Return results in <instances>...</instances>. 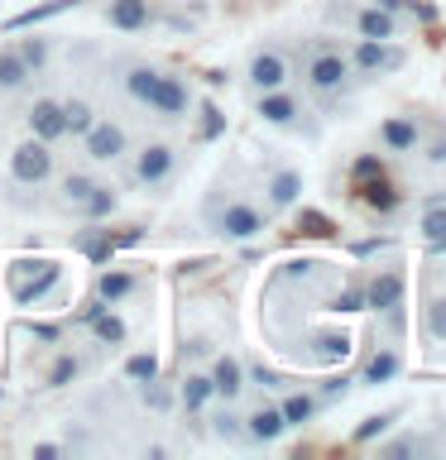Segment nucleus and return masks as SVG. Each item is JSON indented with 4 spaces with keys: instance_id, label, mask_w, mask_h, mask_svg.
<instances>
[{
    "instance_id": "obj_1",
    "label": "nucleus",
    "mask_w": 446,
    "mask_h": 460,
    "mask_svg": "<svg viewBox=\"0 0 446 460\" xmlns=\"http://www.w3.org/2000/svg\"><path fill=\"white\" fill-rule=\"evenodd\" d=\"M302 86H308V96L317 106H336V101L351 96L355 72L341 43H312L308 58H302Z\"/></svg>"
},
{
    "instance_id": "obj_2",
    "label": "nucleus",
    "mask_w": 446,
    "mask_h": 460,
    "mask_svg": "<svg viewBox=\"0 0 446 460\" xmlns=\"http://www.w3.org/2000/svg\"><path fill=\"white\" fill-rule=\"evenodd\" d=\"M201 216H207V226L216 230V235L236 240V244L259 240L269 230V207H259V201H250V197H221L216 192L207 207H201Z\"/></svg>"
},
{
    "instance_id": "obj_3",
    "label": "nucleus",
    "mask_w": 446,
    "mask_h": 460,
    "mask_svg": "<svg viewBox=\"0 0 446 460\" xmlns=\"http://www.w3.org/2000/svg\"><path fill=\"white\" fill-rule=\"evenodd\" d=\"M326 14L351 29V39H403L408 34V20L384 10L379 0H336Z\"/></svg>"
},
{
    "instance_id": "obj_4",
    "label": "nucleus",
    "mask_w": 446,
    "mask_h": 460,
    "mask_svg": "<svg viewBox=\"0 0 446 460\" xmlns=\"http://www.w3.org/2000/svg\"><path fill=\"white\" fill-rule=\"evenodd\" d=\"M345 58H351L355 82H384V77L408 67V49L398 39H351Z\"/></svg>"
},
{
    "instance_id": "obj_5",
    "label": "nucleus",
    "mask_w": 446,
    "mask_h": 460,
    "mask_svg": "<svg viewBox=\"0 0 446 460\" xmlns=\"http://www.w3.org/2000/svg\"><path fill=\"white\" fill-rule=\"evenodd\" d=\"M63 201L96 226V221H111V216H115V207H120V192H115L111 182L86 178V172H67V178H63Z\"/></svg>"
},
{
    "instance_id": "obj_6",
    "label": "nucleus",
    "mask_w": 446,
    "mask_h": 460,
    "mask_svg": "<svg viewBox=\"0 0 446 460\" xmlns=\"http://www.w3.org/2000/svg\"><path fill=\"white\" fill-rule=\"evenodd\" d=\"M58 283H63V269H58L53 259L29 254V259H14V264H10V297H14V307H34V302L43 293H53Z\"/></svg>"
},
{
    "instance_id": "obj_7",
    "label": "nucleus",
    "mask_w": 446,
    "mask_h": 460,
    "mask_svg": "<svg viewBox=\"0 0 446 460\" xmlns=\"http://www.w3.org/2000/svg\"><path fill=\"white\" fill-rule=\"evenodd\" d=\"M403 288H408V279H403V269H398V264L374 269V273H370V283H365V307H370V312H379L394 331L403 326Z\"/></svg>"
},
{
    "instance_id": "obj_8",
    "label": "nucleus",
    "mask_w": 446,
    "mask_h": 460,
    "mask_svg": "<svg viewBox=\"0 0 446 460\" xmlns=\"http://www.w3.org/2000/svg\"><path fill=\"white\" fill-rule=\"evenodd\" d=\"M254 115L273 129H308V101L293 86H273V92L254 96Z\"/></svg>"
},
{
    "instance_id": "obj_9",
    "label": "nucleus",
    "mask_w": 446,
    "mask_h": 460,
    "mask_svg": "<svg viewBox=\"0 0 446 460\" xmlns=\"http://www.w3.org/2000/svg\"><path fill=\"white\" fill-rule=\"evenodd\" d=\"M173 178H178V149L164 139H154V144H144V149L135 154V164H129V182L135 187H168Z\"/></svg>"
},
{
    "instance_id": "obj_10",
    "label": "nucleus",
    "mask_w": 446,
    "mask_h": 460,
    "mask_svg": "<svg viewBox=\"0 0 446 460\" xmlns=\"http://www.w3.org/2000/svg\"><path fill=\"white\" fill-rule=\"evenodd\" d=\"M293 82V58H288L283 49H273V43H264V49L250 53V63H245V86L259 96V92H273V86H288Z\"/></svg>"
},
{
    "instance_id": "obj_11",
    "label": "nucleus",
    "mask_w": 446,
    "mask_h": 460,
    "mask_svg": "<svg viewBox=\"0 0 446 460\" xmlns=\"http://www.w3.org/2000/svg\"><path fill=\"white\" fill-rule=\"evenodd\" d=\"M10 178L14 182H24V187H43L53 178V144H43V139H20L10 149Z\"/></svg>"
},
{
    "instance_id": "obj_12",
    "label": "nucleus",
    "mask_w": 446,
    "mask_h": 460,
    "mask_svg": "<svg viewBox=\"0 0 446 460\" xmlns=\"http://www.w3.org/2000/svg\"><path fill=\"white\" fill-rule=\"evenodd\" d=\"M144 111H154L158 120H183V115L192 111V86H187V77H178V72H164V67H158L154 96H149V106H144Z\"/></svg>"
},
{
    "instance_id": "obj_13",
    "label": "nucleus",
    "mask_w": 446,
    "mask_h": 460,
    "mask_svg": "<svg viewBox=\"0 0 446 460\" xmlns=\"http://www.w3.org/2000/svg\"><path fill=\"white\" fill-rule=\"evenodd\" d=\"M374 139H379L384 154H417L423 139H427V129H423L417 115H384L379 129H374Z\"/></svg>"
},
{
    "instance_id": "obj_14",
    "label": "nucleus",
    "mask_w": 446,
    "mask_h": 460,
    "mask_svg": "<svg viewBox=\"0 0 446 460\" xmlns=\"http://www.w3.org/2000/svg\"><path fill=\"white\" fill-rule=\"evenodd\" d=\"M82 149L92 164H115V158L129 154V135L115 120H92V129L82 135Z\"/></svg>"
},
{
    "instance_id": "obj_15",
    "label": "nucleus",
    "mask_w": 446,
    "mask_h": 460,
    "mask_svg": "<svg viewBox=\"0 0 446 460\" xmlns=\"http://www.w3.org/2000/svg\"><path fill=\"white\" fill-rule=\"evenodd\" d=\"M298 201H302V172L288 168V164L269 168V172H264V207H269V216L293 211Z\"/></svg>"
},
{
    "instance_id": "obj_16",
    "label": "nucleus",
    "mask_w": 446,
    "mask_h": 460,
    "mask_svg": "<svg viewBox=\"0 0 446 460\" xmlns=\"http://www.w3.org/2000/svg\"><path fill=\"white\" fill-rule=\"evenodd\" d=\"M29 135L43 139V144H58V139H67V120H63V101L58 96H34L29 101Z\"/></svg>"
},
{
    "instance_id": "obj_17",
    "label": "nucleus",
    "mask_w": 446,
    "mask_h": 460,
    "mask_svg": "<svg viewBox=\"0 0 446 460\" xmlns=\"http://www.w3.org/2000/svg\"><path fill=\"white\" fill-rule=\"evenodd\" d=\"M283 431H288V422H283V412L273 398H264L259 408L245 412V441L250 446H273V441H283Z\"/></svg>"
},
{
    "instance_id": "obj_18",
    "label": "nucleus",
    "mask_w": 446,
    "mask_h": 460,
    "mask_svg": "<svg viewBox=\"0 0 446 460\" xmlns=\"http://www.w3.org/2000/svg\"><path fill=\"white\" fill-rule=\"evenodd\" d=\"M398 374H403V350H398V345H379V350L360 365L355 384L360 388H384V384H394Z\"/></svg>"
},
{
    "instance_id": "obj_19",
    "label": "nucleus",
    "mask_w": 446,
    "mask_h": 460,
    "mask_svg": "<svg viewBox=\"0 0 446 460\" xmlns=\"http://www.w3.org/2000/svg\"><path fill=\"white\" fill-rule=\"evenodd\" d=\"M211 374V388H216V402H240L250 379H245V365L236 355H216V365L207 369Z\"/></svg>"
},
{
    "instance_id": "obj_20",
    "label": "nucleus",
    "mask_w": 446,
    "mask_h": 460,
    "mask_svg": "<svg viewBox=\"0 0 446 460\" xmlns=\"http://www.w3.org/2000/svg\"><path fill=\"white\" fill-rule=\"evenodd\" d=\"M106 24L120 34H144L154 24V0H106Z\"/></svg>"
},
{
    "instance_id": "obj_21",
    "label": "nucleus",
    "mask_w": 446,
    "mask_h": 460,
    "mask_svg": "<svg viewBox=\"0 0 446 460\" xmlns=\"http://www.w3.org/2000/svg\"><path fill=\"white\" fill-rule=\"evenodd\" d=\"M279 412H283V422H288V431H298V427H308V422H317V412H322V398L312 394V388H283L279 398Z\"/></svg>"
},
{
    "instance_id": "obj_22",
    "label": "nucleus",
    "mask_w": 446,
    "mask_h": 460,
    "mask_svg": "<svg viewBox=\"0 0 446 460\" xmlns=\"http://www.w3.org/2000/svg\"><path fill=\"white\" fill-rule=\"evenodd\" d=\"M417 240L427 244V254L446 250V201H437V197L423 201V211H417Z\"/></svg>"
},
{
    "instance_id": "obj_23",
    "label": "nucleus",
    "mask_w": 446,
    "mask_h": 460,
    "mask_svg": "<svg viewBox=\"0 0 446 460\" xmlns=\"http://www.w3.org/2000/svg\"><path fill=\"white\" fill-rule=\"evenodd\" d=\"M216 402V388H211V374L207 369H192L187 379L178 384V408L187 412V417H201Z\"/></svg>"
},
{
    "instance_id": "obj_24",
    "label": "nucleus",
    "mask_w": 446,
    "mask_h": 460,
    "mask_svg": "<svg viewBox=\"0 0 446 460\" xmlns=\"http://www.w3.org/2000/svg\"><path fill=\"white\" fill-rule=\"evenodd\" d=\"M82 0H49V5H34V10H20V14H10L5 20V34H20V29H34L43 20H58V14H67V10H77Z\"/></svg>"
},
{
    "instance_id": "obj_25",
    "label": "nucleus",
    "mask_w": 446,
    "mask_h": 460,
    "mask_svg": "<svg viewBox=\"0 0 446 460\" xmlns=\"http://www.w3.org/2000/svg\"><path fill=\"white\" fill-rule=\"evenodd\" d=\"M135 288H139V279H135L129 269H106V264H101V273H96V297H106L111 307H115V302H125Z\"/></svg>"
},
{
    "instance_id": "obj_26",
    "label": "nucleus",
    "mask_w": 446,
    "mask_h": 460,
    "mask_svg": "<svg viewBox=\"0 0 446 460\" xmlns=\"http://www.w3.org/2000/svg\"><path fill=\"white\" fill-rule=\"evenodd\" d=\"M154 82H158V67H154V63H129V67H125V96L139 101V106H149Z\"/></svg>"
},
{
    "instance_id": "obj_27",
    "label": "nucleus",
    "mask_w": 446,
    "mask_h": 460,
    "mask_svg": "<svg viewBox=\"0 0 446 460\" xmlns=\"http://www.w3.org/2000/svg\"><path fill=\"white\" fill-rule=\"evenodd\" d=\"M360 201H365L370 211H379V216H394L403 207V197L394 192V182H384V178H374V182L360 187Z\"/></svg>"
},
{
    "instance_id": "obj_28",
    "label": "nucleus",
    "mask_w": 446,
    "mask_h": 460,
    "mask_svg": "<svg viewBox=\"0 0 446 460\" xmlns=\"http://www.w3.org/2000/svg\"><path fill=\"white\" fill-rule=\"evenodd\" d=\"M72 244H77L96 269L111 264V254H115V235H106V230H77V240H72Z\"/></svg>"
},
{
    "instance_id": "obj_29",
    "label": "nucleus",
    "mask_w": 446,
    "mask_h": 460,
    "mask_svg": "<svg viewBox=\"0 0 446 460\" xmlns=\"http://www.w3.org/2000/svg\"><path fill=\"white\" fill-rule=\"evenodd\" d=\"M423 336L432 345H446V293H432L423 302Z\"/></svg>"
},
{
    "instance_id": "obj_30",
    "label": "nucleus",
    "mask_w": 446,
    "mask_h": 460,
    "mask_svg": "<svg viewBox=\"0 0 446 460\" xmlns=\"http://www.w3.org/2000/svg\"><path fill=\"white\" fill-rule=\"evenodd\" d=\"M34 72L24 67V58L14 49H0V92H24Z\"/></svg>"
},
{
    "instance_id": "obj_31",
    "label": "nucleus",
    "mask_w": 446,
    "mask_h": 460,
    "mask_svg": "<svg viewBox=\"0 0 446 460\" xmlns=\"http://www.w3.org/2000/svg\"><path fill=\"white\" fill-rule=\"evenodd\" d=\"M221 135H226V115H221V106H211V101H207V106L197 111L192 139H197V144H216V139H221Z\"/></svg>"
},
{
    "instance_id": "obj_32",
    "label": "nucleus",
    "mask_w": 446,
    "mask_h": 460,
    "mask_svg": "<svg viewBox=\"0 0 446 460\" xmlns=\"http://www.w3.org/2000/svg\"><path fill=\"white\" fill-rule=\"evenodd\" d=\"M86 326H92V341H101V345H125V341H129L125 322H120V316H115L111 307L101 312V316H92V322H86Z\"/></svg>"
},
{
    "instance_id": "obj_33",
    "label": "nucleus",
    "mask_w": 446,
    "mask_h": 460,
    "mask_svg": "<svg viewBox=\"0 0 446 460\" xmlns=\"http://www.w3.org/2000/svg\"><path fill=\"white\" fill-rule=\"evenodd\" d=\"M398 417H403V408H388V412H374V417H365V422H360V427L351 431V441H355V446H370L374 437H384V431L394 427Z\"/></svg>"
},
{
    "instance_id": "obj_34",
    "label": "nucleus",
    "mask_w": 446,
    "mask_h": 460,
    "mask_svg": "<svg viewBox=\"0 0 446 460\" xmlns=\"http://www.w3.org/2000/svg\"><path fill=\"white\" fill-rule=\"evenodd\" d=\"M125 379L135 384V388L149 384V379H158V355H154V350H135V355L125 359Z\"/></svg>"
},
{
    "instance_id": "obj_35",
    "label": "nucleus",
    "mask_w": 446,
    "mask_h": 460,
    "mask_svg": "<svg viewBox=\"0 0 446 460\" xmlns=\"http://www.w3.org/2000/svg\"><path fill=\"white\" fill-rule=\"evenodd\" d=\"M63 120H67V135H72V139H82L86 129H92L96 111L86 106V101H77V96H72V101H63Z\"/></svg>"
},
{
    "instance_id": "obj_36",
    "label": "nucleus",
    "mask_w": 446,
    "mask_h": 460,
    "mask_svg": "<svg viewBox=\"0 0 446 460\" xmlns=\"http://www.w3.org/2000/svg\"><path fill=\"white\" fill-rule=\"evenodd\" d=\"M211 431L221 441H245V417H236V412H230V402H221V408L211 412Z\"/></svg>"
},
{
    "instance_id": "obj_37",
    "label": "nucleus",
    "mask_w": 446,
    "mask_h": 460,
    "mask_svg": "<svg viewBox=\"0 0 446 460\" xmlns=\"http://www.w3.org/2000/svg\"><path fill=\"white\" fill-rule=\"evenodd\" d=\"M14 53L24 58V67H29V72H43V63H49V53H53V49H49V39H39V34H34V39H14Z\"/></svg>"
},
{
    "instance_id": "obj_38",
    "label": "nucleus",
    "mask_w": 446,
    "mask_h": 460,
    "mask_svg": "<svg viewBox=\"0 0 446 460\" xmlns=\"http://www.w3.org/2000/svg\"><path fill=\"white\" fill-rule=\"evenodd\" d=\"M139 394H144V402H149L154 412H168V408H178V394L164 384V379H149V384H139Z\"/></svg>"
},
{
    "instance_id": "obj_39",
    "label": "nucleus",
    "mask_w": 446,
    "mask_h": 460,
    "mask_svg": "<svg viewBox=\"0 0 446 460\" xmlns=\"http://www.w3.org/2000/svg\"><path fill=\"white\" fill-rule=\"evenodd\" d=\"M245 379H250L254 388H264V394H283L288 379L279 369H269V365H245Z\"/></svg>"
},
{
    "instance_id": "obj_40",
    "label": "nucleus",
    "mask_w": 446,
    "mask_h": 460,
    "mask_svg": "<svg viewBox=\"0 0 446 460\" xmlns=\"http://www.w3.org/2000/svg\"><path fill=\"white\" fill-rule=\"evenodd\" d=\"M417 451H427V441H423V437H413V431H403V437H394V441H384V446H379V456H384V460L417 456Z\"/></svg>"
},
{
    "instance_id": "obj_41",
    "label": "nucleus",
    "mask_w": 446,
    "mask_h": 460,
    "mask_svg": "<svg viewBox=\"0 0 446 460\" xmlns=\"http://www.w3.org/2000/svg\"><path fill=\"white\" fill-rule=\"evenodd\" d=\"M77 374H82V359H77V355H58L53 369H49V384H53V388H67Z\"/></svg>"
},
{
    "instance_id": "obj_42",
    "label": "nucleus",
    "mask_w": 446,
    "mask_h": 460,
    "mask_svg": "<svg viewBox=\"0 0 446 460\" xmlns=\"http://www.w3.org/2000/svg\"><path fill=\"white\" fill-rule=\"evenodd\" d=\"M351 388H355V379H351V374H341V379H326L322 388H317V398H322V408H326V402L345 398V394H351Z\"/></svg>"
},
{
    "instance_id": "obj_43",
    "label": "nucleus",
    "mask_w": 446,
    "mask_h": 460,
    "mask_svg": "<svg viewBox=\"0 0 446 460\" xmlns=\"http://www.w3.org/2000/svg\"><path fill=\"white\" fill-rule=\"evenodd\" d=\"M423 164L427 168H446V135H437V139H423Z\"/></svg>"
},
{
    "instance_id": "obj_44",
    "label": "nucleus",
    "mask_w": 446,
    "mask_h": 460,
    "mask_svg": "<svg viewBox=\"0 0 446 460\" xmlns=\"http://www.w3.org/2000/svg\"><path fill=\"white\" fill-rule=\"evenodd\" d=\"M384 10H394V14H417V20H437V10L432 5H413V0H379Z\"/></svg>"
},
{
    "instance_id": "obj_45",
    "label": "nucleus",
    "mask_w": 446,
    "mask_h": 460,
    "mask_svg": "<svg viewBox=\"0 0 446 460\" xmlns=\"http://www.w3.org/2000/svg\"><path fill=\"white\" fill-rule=\"evenodd\" d=\"M437 259H446V250H442V254H437Z\"/></svg>"
}]
</instances>
